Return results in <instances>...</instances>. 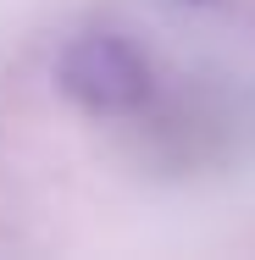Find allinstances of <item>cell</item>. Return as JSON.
I'll return each mask as SVG.
<instances>
[{
	"label": "cell",
	"mask_w": 255,
	"mask_h": 260,
	"mask_svg": "<svg viewBox=\"0 0 255 260\" xmlns=\"http://www.w3.org/2000/svg\"><path fill=\"white\" fill-rule=\"evenodd\" d=\"M61 89L83 111H100V116H117V111H133L150 89V67L145 55L133 50L128 39L117 34H83L61 50Z\"/></svg>",
	"instance_id": "obj_1"
}]
</instances>
